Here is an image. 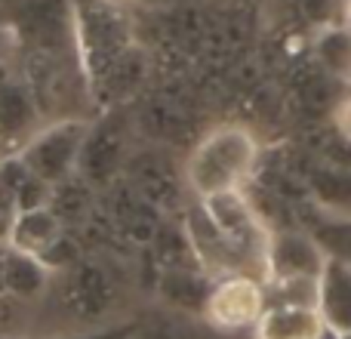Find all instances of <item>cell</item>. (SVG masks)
Segmentation results:
<instances>
[{"label": "cell", "instance_id": "cell-8", "mask_svg": "<svg viewBox=\"0 0 351 339\" xmlns=\"http://www.w3.org/2000/svg\"><path fill=\"white\" fill-rule=\"evenodd\" d=\"M315 59L333 80L351 86V28L348 25L333 22L327 28H317Z\"/></svg>", "mask_w": 351, "mask_h": 339}, {"label": "cell", "instance_id": "cell-1", "mask_svg": "<svg viewBox=\"0 0 351 339\" xmlns=\"http://www.w3.org/2000/svg\"><path fill=\"white\" fill-rule=\"evenodd\" d=\"M259 161V142L241 124H222L197 139L185 161V185L197 200L243 191Z\"/></svg>", "mask_w": 351, "mask_h": 339}, {"label": "cell", "instance_id": "cell-10", "mask_svg": "<svg viewBox=\"0 0 351 339\" xmlns=\"http://www.w3.org/2000/svg\"><path fill=\"white\" fill-rule=\"evenodd\" d=\"M34 105L19 86H0V133L28 142L34 136Z\"/></svg>", "mask_w": 351, "mask_h": 339}, {"label": "cell", "instance_id": "cell-2", "mask_svg": "<svg viewBox=\"0 0 351 339\" xmlns=\"http://www.w3.org/2000/svg\"><path fill=\"white\" fill-rule=\"evenodd\" d=\"M90 124L77 121V117L53 121L47 127L34 130V136L22 145L25 170L53 188L68 182L74 167H80V154H84V145L90 139Z\"/></svg>", "mask_w": 351, "mask_h": 339}, {"label": "cell", "instance_id": "cell-14", "mask_svg": "<svg viewBox=\"0 0 351 339\" xmlns=\"http://www.w3.org/2000/svg\"><path fill=\"white\" fill-rule=\"evenodd\" d=\"M139 339H188V336H182V334H142Z\"/></svg>", "mask_w": 351, "mask_h": 339}, {"label": "cell", "instance_id": "cell-4", "mask_svg": "<svg viewBox=\"0 0 351 339\" xmlns=\"http://www.w3.org/2000/svg\"><path fill=\"white\" fill-rule=\"evenodd\" d=\"M327 259L330 253L305 231H271L265 284L290 278H321Z\"/></svg>", "mask_w": 351, "mask_h": 339}, {"label": "cell", "instance_id": "cell-11", "mask_svg": "<svg viewBox=\"0 0 351 339\" xmlns=\"http://www.w3.org/2000/svg\"><path fill=\"white\" fill-rule=\"evenodd\" d=\"M142 324L139 321H111L102 327H86V330H68V334L43 336V339H139Z\"/></svg>", "mask_w": 351, "mask_h": 339}, {"label": "cell", "instance_id": "cell-13", "mask_svg": "<svg viewBox=\"0 0 351 339\" xmlns=\"http://www.w3.org/2000/svg\"><path fill=\"white\" fill-rule=\"evenodd\" d=\"M333 127L346 142H351V96L339 99L333 108Z\"/></svg>", "mask_w": 351, "mask_h": 339}, {"label": "cell", "instance_id": "cell-16", "mask_svg": "<svg viewBox=\"0 0 351 339\" xmlns=\"http://www.w3.org/2000/svg\"><path fill=\"white\" fill-rule=\"evenodd\" d=\"M330 339H351V334L348 336H333V334H330Z\"/></svg>", "mask_w": 351, "mask_h": 339}, {"label": "cell", "instance_id": "cell-3", "mask_svg": "<svg viewBox=\"0 0 351 339\" xmlns=\"http://www.w3.org/2000/svg\"><path fill=\"white\" fill-rule=\"evenodd\" d=\"M268 309V287L262 278L247 272H228L213 281V290L204 305V324L216 334H241L259 324Z\"/></svg>", "mask_w": 351, "mask_h": 339}, {"label": "cell", "instance_id": "cell-12", "mask_svg": "<svg viewBox=\"0 0 351 339\" xmlns=\"http://www.w3.org/2000/svg\"><path fill=\"white\" fill-rule=\"evenodd\" d=\"M299 10L315 28H327V25L339 22L342 0H299Z\"/></svg>", "mask_w": 351, "mask_h": 339}, {"label": "cell", "instance_id": "cell-15", "mask_svg": "<svg viewBox=\"0 0 351 339\" xmlns=\"http://www.w3.org/2000/svg\"><path fill=\"white\" fill-rule=\"evenodd\" d=\"M339 22L351 28V0H342V16H339Z\"/></svg>", "mask_w": 351, "mask_h": 339}, {"label": "cell", "instance_id": "cell-9", "mask_svg": "<svg viewBox=\"0 0 351 339\" xmlns=\"http://www.w3.org/2000/svg\"><path fill=\"white\" fill-rule=\"evenodd\" d=\"M210 290H213V281L200 278V274L188 272V268H173L160 281V293H164L167 303L179 312H194V315H204Z\"/></svg>", "mask_w": 351, "mask_h": 339}, {"label": "cell", "instance_id": "cell-7", "mask_svg": "<svg viewBox=\"0 0 351 339\" xmlns=\"http://www.w3.org/2000/svg\"><path fill=\"white\" fill-rule=\"evenodd\" d=\"M62 237H65V231H62L59 213L49 204H43V207H28V210L16 213V222H12L10 241L6 244H10L12 250H19V253L47 259L49 250H53Z\"/></svg>", "mask_w": 351, "mask_h": 339}, {"label": "cell", "instance_id": "cell-5", "mask_svg": "<svg viewBox=\"0 0 351 339\" xmlns=\"http://www.w3.org/2000/svg\"><path fill=\"white\" fill-rule=\"evenodd\" d=\"M330 327L321 309L308 303H268L253 339H327Z\"/></svg>", "mask_w": 351, "mask_h": 339}, {"label": "cell", "instance_id": "cell-6", "mask_svg": "<svg viewBox=\"0 0 351 339\" xmlns=\"http://www.w3.org/2000/svg\"><path fill=\"white\" fill-rule=\"evenodd\" d=\"M317 309L333 336L351 334V259L330 253L317 278Z\"/></svg>", "mask_w": 351, "mask_h": 339}]
</instances>
